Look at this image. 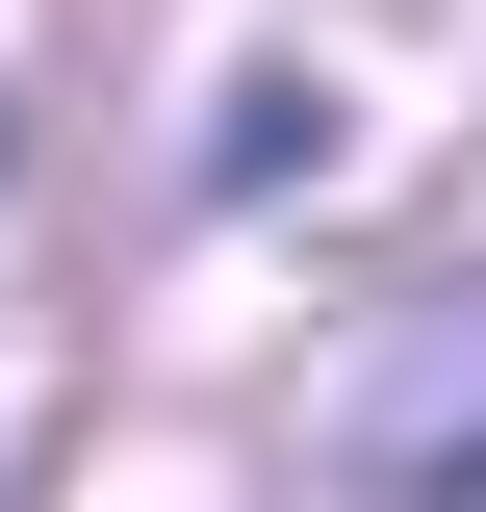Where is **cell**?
<instances>
[{
	"instance_id": "obj_1",
	"label": "cell",
	"mask_w": 486,
	"mask_h": 512,
	"mask_svg": "<svg viewBox=\"0 0 486 512\" xmlns=\"http://www.w3.org/2000/svg\"><path fill=\"white\" fill-rule=\"evenodd\" d=\"M461 461H486V308H435V359L359 410V487H461Z\"/></svg>"
}]
</instances>
